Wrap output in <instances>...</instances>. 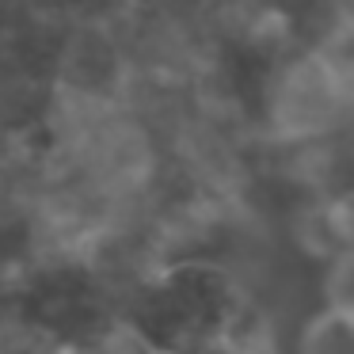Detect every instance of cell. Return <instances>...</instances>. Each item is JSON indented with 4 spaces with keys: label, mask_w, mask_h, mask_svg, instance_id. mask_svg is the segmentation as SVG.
Returning a JSON list of instances; mask_svg holds the SVG:
<instances>
[{
    "label": "cell",
    "mask_w": 354,
    "mask_h": 354,
    "mask_svg": "<svg viewBox=\"0 0 354 354\" xmlns=\"http://www.w3.org/2000/svg\"><path fill=\"white\" fill-rule=\"evenodd\" d=\"M301 354H354V308L328 305L301 331Z\"/></svg>",
    "instance_id": "1"
},
{
    "label": "cell",
    "mask_w": 354,
    "mask_h": 354,
    "mask_svg": "<svg viewBox=\"0 0 354 354\" xmlns=\"http://www.w3.org/2000/svg\"><path fill=\"white\" fill-rule=\"evenodd\" d=\"M0 354H69V346L27 328V324L0 320Z\"/></svg>",
    "instance_id": "2"
}]
</instances>
